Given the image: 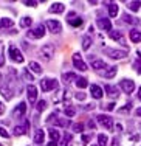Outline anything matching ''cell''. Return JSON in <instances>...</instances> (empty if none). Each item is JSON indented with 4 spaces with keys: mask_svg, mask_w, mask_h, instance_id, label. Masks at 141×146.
<instances>
[{
    "mask_svg": "<svg viewBox=\"0 0 141 146\" xmlns=\"http://www.w3.org/2000/svg\"><path fill=\"white\" fill-rule=\"evenodd\" d=\"M8 53H9V58H11V61L17 62V64H22V62H23V54L20 53V50H19L17 47H14V45H9Z\"/></svg>",
    "mask_w": 141,
    "mask_h": 146,
    "instance_id": "6da1fadb",
    "label": "cell"
},
{
    "mask_svg": "<svg viewBox=\"0 0 141 146\" xmlns=\"http://www.w3.org/2000/svg\"><path fill=\"white\" fill-rule=\"evenodd\" d=\"M40 87L43 92H50V90H54L57 87V81L54 78H43L40 81Z\"/></svg>",
    "mask_w": 141,
    "mask_h": 146,
    "instance_id": "7a4b0ae2",
    "label": "cell"
},
{
    "mask_svg": "<svg viewBox=\"0 0 141 146\" xmlns=\"http://www.w3.org/2000/svg\"><path fill=\"white\" fill-rule=\"evenodd\" d=\"M39 56L42 58V59H51V58L54 56V47L51 44H45L39 50Z\"/></svg>",
    "mask_w": 141,
    "mask_h": 146,
    "instance_id": "3957f363",
    "label": "cell"
},
{
    "mask_svg": "<svg viewBox=\"0 0 141 146\" xmlns=\"http://www.w3.org/2000/svg\"><path fill=\"white\" fill-rule=\"evenodd\" d=\"M47 28L50 30V33L53 34H57L62 31V23L59 20H54V19H48L47 20Z\"/></svg>",
    "mask_w": 141,
    "mask_h": 146,
    "instance_id": "277c9868",
    "label": "cell"
},
{
    "mask_svg": "<svg viewBox=\"0 0 141 146\" xmlns=\"http://www.w3.org/2000/svg\"><path fill=\"white\" fill-rule=\"evenodd\" d=\"M26 34H28V37H31V39H40V37L45 36V27H43V25H37L36 28L30 30Z\"/></svg>",
    "mask_w": 141,
    "mask_h": 146,
    "instance_id": "5b68a950",
    "label": "cell"
},
{
    "mask_svg": "<svg viewBox=\"0 0 141 146\" xmlns=\"http://www.w3.org/2000/svg\"><path fill=\"white\" fill-rule=\"evenodd\" d=\"M96 121H98L101 126H104L105 129H112L113 127V120H112V117H109V115H104V113H101V115H98L96 117Z\"/></svg>",
    "mask_w": 141,
    "mask_h": 146,
    "instance_id": "8992f818",
    "label": "cell"
},
{
    "mask_svg": "<svg viewBox=\"0 0 141 146\" xmlns=\"http://www.w3.org/2000/svg\"><path fill=\"white\" fill-rule=\"evenodd\" d=\"M73 65H74V68H78V70H81V72H85V70L88 68L87 64L82 61L81 53H74V54H73Z\"/></svg>",
    "mask_w": 141,
    "mask_h": 146,
    "instance_id": "52a82bcc",
    "label": "cell"
},
{
    "mask_svg": "<svg viewBox=\"0 0 141 146\" xmlns=\"http://www.w3.org/2000/svg\"><path fill=\"white\" fill-rule=\"evenodd\" d=\"M105 53L109 54L112 59H123L127 56L126 50H113V48H105Z\"/></svg>",
    "mask_w": 141,
    "mask_h": 146,
    "instance_id": "ba28073f",
    "label": "cell"
},
{
    "mask_svg": "<svg viewBox=\"0 0 141 146\" xmlns=\"http://www.w3.org/2000/svg\"><path fill=\"white\" fill-rule=\"evenodd\" d=\"M119 87L124 93H132L133 90H135V82L130 81V79H123L121 82H119Z\"/></svg>",
    "mask_w": 141,
    "mask_h": 146,
    "instance_id": "9c48e42d",
    "label": "cell"
},
{
    "mask_svg": "<svg viewBox=\"0 0 141 146\" xmlns=\"http://www.w3.org/2000/svg\"><path fill=\"white\" fill-rule=\"evenodd\" d=\"M96 25L99 27L101 30H104V31H112V22H110V19H107V17H101V19H98L96 20Z\"/></svg>",
    "mask_w": 141,
    "mask_h": 146,
    "instance_id": "30bf717a",
    "label": "cell"
},
{
    "mask_svg": "<svg viewBox=\"0 0 141 146\" xmlns=\"http://www.w3.org/2000/svg\"><path fill=\"white\" fill-rule=\"evenodd\" d=\"M26 93H28V101L31 104H34L37 101V87L36 86L30 84L28 87H26Z\"/></svg>",
    "mask_w": 141,
    "mask_h": 146,
    "instance_id": "8fae6325",
    "label": "cell"
},
{
    "mask_svg": "<svg viewBox=\"0 0 141 146\" xmlns=\"http://www.w3.org/2000/svg\"><path fill=\"white\" fill-rule=\"evenodd\" d=\"M90 95L93 96L95 100H101L102 95H104V92H102V89L99 87L98 84H92L90 86Z\"/></svg>",
    "mask_w": 141,
    "mask_h": 146,
    "instance_id": "7c38bea8",
    "label": "cell"
},
{
    "mask_svg": "<svg viewBox=\"0 0 141 146\" xmlns=\"http://www.w3.org/2000/svg\"><path fill=\"white\" fill-rule=\"evenodd\" d=\"M67 20L71 27H81L82 25V19L79 16H76L74 13H70V14L67 16Z\"/></svg>",
    "mask_w": 141,
    "mask_h": 146,
    "instance_id": "4fadbf2b",
    "label": "cell"
},
{
    "mask_svg": "<svg viewBox=\"0 0 141 146\" xmlns=\"http://www.w3.org/2000/svg\"><path fill=\"white\" fill-rule=\"evenodd\" d=\"M26 113V104L25 103H20L16 106V109L13 110V117H25Z\"/></svg>",
    "mask_w": 141,
    "mask_h": 146,
    "instance_id": "5bb4252c",
    "label": "cell"
},
{
    "mask_svg": "<svg viewBox=\"0 0 141 146\" xmlns=\"http://www.w3.org/2000/svg\"><path fill=\"white\" fill-rule=\"evenodd\" d=\"M92 67H93L95 70H98V72H102L104 68H107V64H105L102 59H95V58H92Z\"/></svg>",
    "mask_w": 141,
    "mask_h": 146,
    "instance_id": "9a60e30c",
    "label": "cell"
},
{
    "mask_svg": "<svg viewBox=\"0 0 141 146\" xmlns=\"http://www.w3.org/2000/svg\"><path fill=\"white\" fill-rule=\"evenodd\" d=\"M64 11H65L64 3L56 2V3H53V5L50 6V13H53V14H61V13H64Z\"/></svg>",
    "mask_w": 141,
    "mask_h": 146,
    "instance_id": "2e32d148",
    "label": "cell"
},
{
    "mask_svg": "<svg viewBox=\"0 0 141 146\" xmlns=\"http://www.w3.org/2000/svg\"><path fill=\"white\" fill-rule=\"evenodd\" d=\"M129 36H130V40H132L133 44H138V42H141V31H138V30H135V28H133V30L129 33Z\"/></svg>",
    "mask_w": 141,
    "mask_h": 146,
    "instance_id": "e0dca14e",
    "label": "cell"
},
{
    "mask_svg": "<svg viewBox=\"0 0 141 146\" xmlns=\"http://www.w3.org/2000/svg\"><path fill=\"white\" fill-rule=\"evenodd\" d=\"M116 68H118V67H107V70H105V72H99V73H101V75L104 76V78L112 79L113 76L116 75Z\"/></svg>",
    "mask_w": 141,
    "mask_h": 146,
    "instance_id": "ac0fdd59",
    "label": "cell"
},
{
    "mask_svg": "<svg viewBox=\"0 0 141 146\" xmlns=\"http://www.w3.org/2000/svg\"><path fill=\"white\" fill-rule=\"evenodd\" d=\"M28 68H30L33 73H36V75H40V73H42V67H40V64H37L36 61H31V62H30V64H28Z\"/></svg>",
    "mask_w": 141,
    "mask_h": 146,
    "instance_id": "d6986e66",
    "label": "cell"
},
{
    "mask_svg": "<svg viewBox=\"0 0 141 146\" xmlns=\"http://www.w3.org/2000/svg\"><path fill=\"white\" fill-rule=\"evenodd\" d=\"M104 89H105V92H107V95L110 96V98H116V96L119 95V93H118V89L113 87V86H110V84H107Z\"/></svg>",
    "mask_w": 141,
    "mask_h": 146,
    "instance_id": "ffe728a7",
    "label": "cell"
},
{
    "mask_svg": "<svg viewBox=\"0 0 141 146\" xmlns=\"http://www.w3.org/2000/svg\"><path fill=\"white\" fill-rule=\"evenodd\" d=\"M43 137H45L43 131L42 129H37L36 134H34V143H36V145H42L43 143Z\"/></svg>",
    "mask_w": 141,
    "mask_h": 146,
    "instance_id": "44dd1931",
    "label": "cell"
},
{
    "mask_svg": "<svg viewBox=\"0 0 141 146\" xmlns=\"http://www.w3.org/2000/svg\"><path fill=\"white\" fill-rule=\"evenodd\" d=\"M74 79H78V76L74 75L73 72H71V73H64V75H62V81L65 82V84H70L71 81H74Z\"/></svg>",
    "mask_w": 141,
    "mask_h": 146,
    "instance_id": "7402d4cb",
    "label": "cell"
},
{
    "mask_svg": "<svg viewBox=\"0 0 141 146\" xmlns=\"http://www.w3.org/2000/svg\"><path fill=\"white\" fill-rule=\"evenodd\" d=\"M14 25V20L13 19H8V17H3L0 19V28H9V27Z\"/></svg>",
    "mask_w": 141,
    "mask_h": 146,
    "instance_id": "603a6c76",
    "label": "cell"
},
{
    "mask_svg": "<svg viewBox=\"0 0 141 146\" xmlns=\"http://www.w3.org/2000/svg\"><path fill=\"white\" fill-rule=\"evenodd\" d=\"M116 14H118V5L116 3H109V16L116 17Z\"/></svg>",
    "mask_w": 141,
    "mask_h": 146,
    "instance_id": "cb8c5ba5",
    "label": "cell"
},
{
    "mask_svg": "<svg viewBox=\"0 0 141 146\" xmlns=\"http://www.w3.org/2000/svg\"><path fill=\"white\" fill-rule=\"evenodd\" d=\"M110 37H112L113 40H116V42H123V33L121 31H110Z\"/></svg>",
    "mask_w": 141,
    "mask_h": 146,
    "instance_id": "d4e9b609",
    "label": "cell"
},
{
    "mask_svg": "<svg viewBox=\"0 0 141 146\" xmlns=\"http://www.w3.org/2000/svg\"><path fill=\"white\" fill-rule=\"evenodd\" d=\"M26 127H28V123H25V126H16L14 127V135H23L26 132Z\"/></svg>",
    "mask_w": 141,
    "mask_h": 146,
    "instance_id": "484cf974",
    "label": "cell"
},
{
    "mask_svg": "<svg viewBox=\"0 0 141 146\" xmlns=\"http://www.w3.org/2000/svg\"><path fill=\"white\" fill-rule=\"evenodd\" d=\"M92 47V37L90 36H84L82 37V48L84 50H88Z\"/></svg>",
    "mask_w": 141,
    "mask_h": 146,
    "instance_id": "4316f807",
    "label": "cell"
},
{
    "mask_svg": "<svg viewBox=\"0 0 141 146\" xmlns=\"http://www.w3.org/2000/svg\"><path fill=\"white\" fill-rule=\"evenodd\" d=\"M31 23H33V19L31 17H23L22 20H20V27H22V28H28V27H31Z\"/></svg>",
    "mask_w": 141,
    "mask_h": 146,
    "instance_id": "83f0119b",
    "label": "cell"
},
{
    "mask_svg": "<svg viewBox=\"0 0 141 146\" xmlns=\"http://www.w3.org/2000/svg\"><path fill=\"white\" fill-rule=\"evenodd\" d=\"M50 138H51V141H57L59 140V137H61V132L59 131H56V129H50Z\"/></svg>",
    "mask_w": 141,
    "mask_h": 146,
    "instance_id": "f1b7e54d",
    "label": "cell"
},
{
    "mask_svg": "<svg viewBox=\"0 0 141 146\" xmlns=\"http://www.w3.org/2000/svg\"><path fill=\"white\" fill-rule=\"evenodd\" d=\"M76 86L79 89H85L88 86V81H87V78H78L76 79Z\"/></svg>",
    "mask_w": 141,
    "mask_h": 146,
    "instance_id": "f546056e",
    "label": "cell"
},
{
    "mask_svg": "<svg viewBox=\"0 0 141 146\" xmlns=\"http://www.w3.org/2000/svg\"><path fill=\"white\" fill-rule=\"evenodd\" d=\"M107 141H109V138H107V135H105V134H99L98 135V143H99V146H107Z\"/></svg>",
    "mask_w": 141,
    "mask_h": 146,
    "instance_id": "4dcf8cb0",
    "label": "cell"
},
{
    "mask_svg": "<svg viewBox=\"0 0 141 146\" xmlns=\"http://www.w3.org/2000/svg\"><path fill=\"white\" fill-rule=\"evenodd\" d=\"M140 6H141V2H129V9L130 11H138L140 9Z\"/></svg>",
    "mask_w": 141,
    "mask_h": 146,
    "instance_id": "1f68e13d",
    "label": "cell"
},
{
    "mask_svg": "<svg viewBox=\"0 0 141 146\" xmlns=\"http://www.w3.org/2000/svg\"><path fill=\"white\" fill-rule=\"evenodd\" d=\"M123 19H124L126 23H138V20H136L135 17H130L129 14H124V16H123Z\"/></svg>",
    "mask_w": 141,
    "mask_h": 146,
    "instance_id": "d6a6232c",
    "label": "cell"
},
{
    "mask_svg": "<svg viewBox=\"0 0 141 146\" xmlns=\"http://www.w3.org/2000/svg\"><path fill=\"white\" fill-rule=\"evenodd\" d=\"M0 92H2V93H3V96H5V98H6V100H11V98H13V95H11V92H9V90H8V89H6V87H0Z\"/></svg>",
    "mask_w": 141,
    "mask_h": 146,
    "instance_id": "836d02e7",
    "label": "cell"
},
{
    "mask_svg": "<svg viewBox=\"0 0 141 146\" xmlns=\"http://www.w3.org/2000/svg\"><path fill=\"white\" fill-rule=\"evenodd\" d=\"M64 113L67 117H74V113H76V110L73 109V107H65L64 109Z\"/></svg>",
    "mask_w": 141,
    "mask_h": 146,
    "instance_id": "e575fe53",
    "label": "cell"
},
{
    "mask_svg": "<svg viewBox=\"0 0 141 146\" xmlns=\"http://www.w3.org/2000/svg\"><path fill=\"white\" fill-rule=\"evenodd\" d=\"M45 107H47V103L43 101V100H40V101L37 103V106H36V110H37V112H42Z\"/></svg>",
    "mask_w": 141,
    "mask_h": 146,
    "instance_id": "d590c367",
    "label": "cell"
},
{
    "mask_svg": "<svg viewBox=\"0 0 141 146\" xmlns=\"http://www.w3.org/2000/svg\"><path fill=\"white\" fill-rule=\"evenodd\" d=\"M73 131H74V132H78V134H79V132H82V131H84V124H82V123L73 124Z\"/></svg>",
    "mask_w": 141,
    "mask_h": 146,
    "instance_id": "8d00e7d4",
    "label": "cell"
},
{
    "mask_svg": "<svg viewBox=\"0 0 141 146\" xmlns=\"http://www.w3.org/2000/svg\"><path fill=\"white\" fill-rule=\"evenodd\" d=\"M0 135H2L3 138H9V134H8V132H6L5 129H3L2 126H0Z\"/></svg>",
    "mask_w": 141,
    "mask_h": 146,
    "instance_id": "74e56055",
    "label": "cell"
},
{
    "mask_svg": "<svg viewBox=\"0 0 141 146\" xmlns=\"http://www.w3.org/2000/svg\"><path fill=\"white\" fill-rule=\"evenodd\" d=\"M23 5H26V6H37V2H33V0H25V2H23Z\"/></svg>",
    "mask_w": 141,
    "mask_h": 146,
    "instance_id": "f35d334b",
    "label": "cell"
},
{
    "mask_svg": "<svg viewBox=\"0 0 141 146\" xmlns=\"http://www.w3.org/2000/svg\"><path fill=\"white\" fill-rule=\"evenodd\" d=\"M70 140H71V135H70V134H65V140H64V145H62V146H67V143H68Z\"/></svg>",
    "mask_w": 141,
    "mask_h": 146,
    "instance_id": "ab89813d",
    "label": "cell"
},
{
    "mask_svg": "<svg viewBox=\"0 0 141 146\" xmlns=\"http://www.w3.org/2000/svg\"><path fill=\"white\" fill-rule=\"evenodd\" d=\"M23 76H25V78L28 79V81H33V76L28 73V70H25V72H23Z\"/></svg>",
    "mask_w": 141,
    "mask_h": 146,
    "instance_id": "60d3db41",
    "label": "cell"
},
{
    "mask_svg": "<svg viewBox=\"0 0 141 146\" xmlns=\"http://www.w3.org/2000/svg\"><path fill=\"white\" fill-rule=\"evenodd\" d=\"M74 96H76V100H81V101H82V100L85 98V93H81V92H79V93H76Z\"/></svg>",
    "mask_w": 141,
    "mask_h": 146,
    "instance_id": "b9f144b4",
    "label": "cell"
},
{
    "mask_svg": "<svg viewBox=\"0 0 141 146\" xmlns=\"http://www.w3.org/2000/svg\"><path fill=\"white\" fill-rule=\"evenodd\" d=\"M105 109H107V110H113V109H115V103H109L107 106H105Z\"/></svg>",
    "mask_w": 141,
    "mask_h": 146,
    "instance_id": "7bdbcfd3",
    "label": "cell"
},
{
    "mask_svg": "<svg viewBox=\"0 0 141 146\" xmlns=\"http://www.w3.org/2000/svg\"><path fill=\"white\" fill-rule=\"evenodd\" d=\"M130 106H132V104H126V107H123V109H119V112H127V110H129L130 109Z\"/></svg>",
    "mask_w": 141,
    "mask_h": 146,
    "instance_id": "ee69618b",
    "label": "cell"
},
{
    "mask_svg": "<svg viewBox=\"0 0 141 146\" xmlns=\"http://www.w3.org/2000/svg\"><path fill=\"white\" fill-rule=\"evenodd\" d=\"M82 141H84V143H88V141H90V135H82Z\"/></svg>",
    "mask_w": 141,
    "mask_h": 146,
    "instance_id": "f6af8a7d",
    "label": "cell"
},
{
    "mask_svg": "<svg viewBox=\"0 0 141 146\" xmlns=\"http://www.w3.org/2000/svg\"><path fill=\"white\" fill-rule=\"evenodd\" d=\"M95 107V104H87V106H84V110H92Z\"/></svg>",
    "mask_w": 141,
    "mask_h": 146,
    "instance_id": "bcb514c9",
    "label": "cell"
},
{
    "mask_svg": "<svg viewBox=\"0 0 141 146\" xmlns=\"http://www.w3.org/2000/svg\"><path fill=\"white\" fill-rule=\"evenodd\" d=\"M112 146H119V140H118V138H113V140H112Z\"/></svg>",
    "mask_w": 141,
    "mask_h": 146,
    "instance_id": "7dc6e473",
    "label": "cell"
},
{
    "mask_svg": "<svg viewBox=\"0 0 141 146\" xmlns=\"http://www.w3.org/2000/svg\"><path fill=\"white\" fill-rule=\"evenodd\" d=\"M135 67L138 68V73L141 75V64H140V62H135Z\"/></svg>",
    "mask_w": 141,
    "mask_h": 146,
    "instance_id": "c3c4849f",
    "label": "cell"
},
{
    "mask_svg": "<svg viewBox=\"0 0 141 146\" xmlns=\"http://www.w3.org/2000/svg\"><path fill=\"white\" fill-rule=\"evenodd\" d=\"M5 112V106H3V103H0V115Z\"/></svg>",
    "mask_w": 141,
    "mask_h": 146,
    "instance_id": "681fc988",
    "label": "cell"
},
{
    "mask_svg": "<svg viewBox=\"0 0 141 146\" xmlns=\"http://www.w3.org/2000/svg\"><path fill=\"white\" fill-rule=\"evenodd\" d=\"M135 115L136 117H141V107H138V109L135 110Z\"/></svg>",
    "mask_w": 141,
    "mask_h": 146,
    "instance_id": "f907efd6",
    "label": "cell"
},
{
    "mask_svg": "<svg viewBox=\"0 0 141 146\" xmlns=\"http://www.w3.org/2000/svg\"><path fill=\"white\" fill-rule=\"evenodd\" d=\"M3 64H5V58H3V56H0V67H2Z\"/></svg>",
    "mask_w": 141,
    "mask_h": 146,
    "instance_id": "816d5d0a",
    "label": "cell"
},
{
    "mask_svg": "<svg viewBox=\"0 0 141 146\" xmlns=\"http://www.w3.org/2000/svg\"><path fill=\"white\" fill-rule=\"evenodd\" d=\"M136 54H138V58L141 59V47L138 48V50H136Z\"/></svg>",
    "mask_w": 141,
    "mask_h": 146,
    "instance_id": "f5cc1de1",
    "label": "cell"
},
{
    "mask_svg": "<svg viewBox=\"0 0 141 146\" xmlns=\"http://www.w3.org/2000/svg\"><path fill=\"white\" fill-rule=\"evenodd\" d=\"M47 146H57V145H56V141H50V143H48Z\"/></svg>",
    "mask_w": 141,
    "mask_h": 146,
    "instance_id": "db71d44e",
    "label": "cell"
},
{
    "mask_svg": "<svg viewBox=\"0 0 141 146\" xmlns=\"http://www.w3.org/2000/svg\"><path fill=\"white\" fill-rule=\"evenodd\" d=\"M88 127H92V129L95 127V123H93V121H90V123H88Z\"/></svg>",
    "mask_w": 141,
    "mask_h": 146,
    "instance_id": "11a10c76",
    "label": "cell"
},
{
    "mask_svg": "<svg viewBox=\"0 0 141 146\" xmlns=\"http://www.w3.org/2000/svg\"><path fill=\"white\" fill-rule=\"evenodd\" d=\"M138 100H141V87L138 89Z\"/></svg>",
    "mask_w": 141,
    "mask_h": 146,
    "instance_id": "9f6ffc18",
    "label": "cell"
},
{
    "mask_svg": "<svg viewBox=\"0 0 141 146\" xmlns=\"http://www.w3.org/2000/svg\"><path fill=\"white\" fill-rule=\"evenodd\" d=\"M0 82H2V75H0Z\"/></svg>",
    "mask_w": 141,
    "mask_h": 146,
    "instance_id": "6f0895ef",
    "label": "cell"
},
{
    "mask_svg": "<svg viewBox=\"0 0 141 146\" xmlns=\"http://www.w3.org/2000/svg\"><path fill=\"white\" fill-rule=\"evenodd\" d=\"M92 146H98V145H92Z\"/></svg>",
    "mask_w": 141,
    "mask_h": 146,
    "instance_id": "680465c9",
    "label": "cell"
}]
</instances>
